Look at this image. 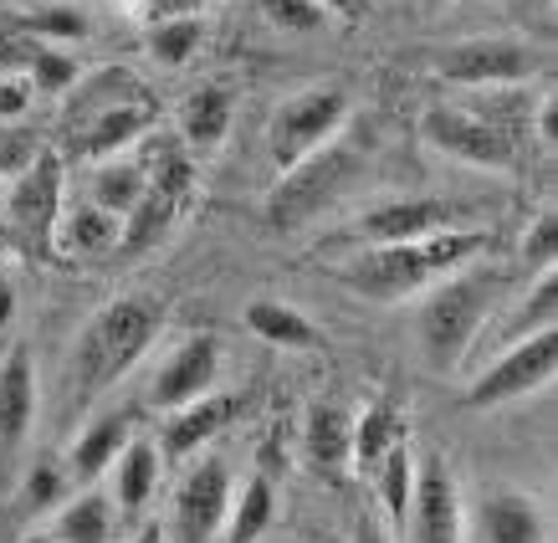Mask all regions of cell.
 <instances>
[{
	"instance_id": "obj_1",
	"label": "cell",
	"mask_w": 558,
	"mask_h": 543,
	"mask_svg": "<svg viewBox=\"0 0 558 543\" xmlns=\"http://www.w3.org/2000/svg\"><path fill=\"white\" fill-rule=\"evenodd\" d=\"M492 246L487 231H436L421 241H389V246H364L359 256L339 262V282L354 298L369 303H400L410 292H425L430 282H440L446 272L466 267Z\"/></svg>"
},
{
	"instance_id": "obj_2",
	"label": "cell",
	"mask_w": 558,
	"mask_h": 543,
	"mask_svg": "<svg viewBox=\"0 0 558 543\" xmlns=\"http://www.w3.org/2000/svg\"><path fill=\"white\" fill-rule=\"evenodd\" d=\"M508 292H512V272L482 267V262H466V267L446 272L440 282H430L421 313H415V343H421L425 364L436 374L457 370Z\"/></svg>"
},
{
	"instance_id": "obj_3",
	"label": "cell",
	"mask_w": 558,
	"mask_h": 543,
	"mask_svg": "<svg viewBox=\"0 0 558 543\" xmlns=\"http://www.w3.org/2000/svg\"><path fill=\"white\" fill-rule=\"evenodd\" d=\"M159 323H165L159 303L138 298V292H123V298L102 303L87 318V328L72 343V395H77V406H87L93 395L119 385L123 374L134 370L144 349L154 343V334H159Z\"/></svg>"
},
{
	"instance_id": "obj_4",
	"label": "cell",
	"mask_w": 558,
	"mask_h": 543,
	"mask_svg": "<svg viewBox=\"0 0 558 543\" xmlns=\"http://www.w3.org/2000/svg\"><path fill=\"white\" fill-rule=\"evenodd\" d=\"M369 170V149L359 138H328L323 149H313L307 159H298L292 170H282L277 190L267 195V226L277 237L303 231L307 221H318L323 210H333L339 201L354 195V185Z\"/></svg>"
},
{
	"instance_id": "obj_5",
	"label": "cell",
	"mask_w": 558,
	"mask_h": 543,
	"mask_svg": "<svg viewBox=\"0 0 558 543\" xmlns=\"http://www.w3.org/2000/svg\"><path fill=\"white\" fill-rule=\"evenodd\" d=\"M349 108L354 102H349V93L339 83L303 87V93L277 102V113L267 123V154H271V165H277V174L292 170L313 149H323L328 138H339L343 123H349Z\"/></svg>"
},
{
	"instance_id": "obj_6",
	"label": "cell",
	"mask_w": 558,
	"mask_h": 543,
	"mask_svg": "<svg viewBox=\"0 0 558 543\" xmlns=\"http://www.w3.org/2000/svg\"><path fill=\"white\" fill-rule=\"evenodd\" d=\"M57 221H62V154L36 149L32 165L11 180L5 231L32 262H47L57 252Z\"/></svg>"
},
{
	"instance_id": "obj_7",
	"label": "cell",
	"mask_w": 558,
	"mask_h": 543,
	"mask_svg": "<svg viewBox=\"0 0 558 543\" xmlns=\"http://www.w3.org/2000/svg\"><path fill=\"white\" fill-rule=\"evenodd\" d=\"M558 374V328H543V334H527V339L497 349L487 370L476 374L461 406L466 410H497V406H512V400H527L538 395L548 379Z\"/></svg>"
},
{
	"instance_id": "obj_8",
	"label": "cell",
	"mask_w": 558,
	"mask_h": 543,
	"mask_svg": "<svg viewBox=\"0 0 558 543\" xmlns=\"http://www.w3.org/2000/svg\"><path fill=\"white\" fill-rule=\"evenodd\" d=\"M548 68V57L527 41L512 36H482V41H457V47L436 51V77L461 87H512V83H533Z\"/></svg>"
},
{
	"instance_id": "obj_9",
	"label": "cell",
	"mask_w": 558,
	"mask_h": 543,
	"mask_svg": "<svg viewBox=\"0 0 558 543\" xmlns=\"http://www.w3.org/2000/svg\"><path fill=\"white\" fill-rule=\"evenodd\" d=\"M421 138H425V149L446 154V159H457V165H472V170H512V165H518V138L502 134V129H492V123H482L476 113H466L461 102L425 108Z\"/></svg>"
},
{
	"instance_id": "obj_10",
	"label": "cell",
	"mask_w": 558,
	"mask_h": 543,
	"mask_svg": "<svg viewBox=\"0 0 558 543\" xmlns=\"http://www.w3.org/2000/svg\"><path fill=\"white\" fill-rule=\"evenodd\" d=\"M226 512H231V461L220 451H201L174 493V539L210 543L226 528Z\"/></svg>"
},
{
	"instance_id": "obj_11",
	"label": "cell",
	"mask_w": 558,
	"mask_h": 543,
	"mask_svg": "<svg viewBox=\"0 0 558 543\" xmlns=\"http://www.w3.org/2000/svg\"><path fill=\"white\" fill-rule=\"evenodd\" d=\"M410 543H466V508H461L457 476L446 472L440 457L415 461V493L405 512Z\"/></svg>"
},
{
	"instance_id": "obj_12",
	"label": "cell",
	"mask_w": 558,
	"mask_h": 543,
	"mask_svg": "<svg viewBox=\"0 0 558 543\" xmlns=\"http://www.w3.org/2000/svg\"><path fill=\"white\" fill-rule=\"evenodd\" d=\"M457 210L440 201V195H395L385 205H369L354 221V237L364 246H389V241H421L436 231H451Z\"/></svg>"
},
{
	"instance_id": "obj_13",
	"label": "cell",
	"mask_w": 558,
	"mask_h": 543,
	"mask_svg": "<svg viewBox=\"0 0 558 543\" xmlns=\"http://www.w3.org/2000/svg\"><path fill=\"white\" fill-rule=\"evenodd\" d=\"M216 379H220V339L216 334H190V339L174 343V354L159 364L149 400L159 410H180V406H190V400H201V395L216 390Z\"/></svg>"
},
{
	"instance_id": "obj_14",
	"label": "cell",
	"mask_w": 558,
	"mask_h": 543,
	"mask_svg": "<svg viewBox=\"0 0 558 543\" xmlns=\"http://www.w3.org/2000/svg\"><path fill=\"white\" fill-rule=\"evenodd\" d=\"M36 421V359L21 343L0 364V472H16L21 446Z\"/></svg>"
},
{
	"instance_id": "obj_15",
	"label": "cell",
	"mask_w": 558,
	"mask_h": 543,
	"mask_svg": "<svg viewBox=\"0 0 558 543\" xmlns=\"http://www.w3.org/2000/svg\"><path fill=\"white\" fill-rule=\"evenodd\" d=\"M241 415V395H201V400H190V406L170 410V421H165V436H159V457L170 461H185V457H201L205 446L216 442L226 425Z\"/></svg>"
},
{
	"instance_id": "obj_16",
	"label": "cell",
	"mask_w": 558,
	"mask_h": 543,
	"mask_svg": "<svg viewBox=\"0 0 558 543\" xmlns=\"http://www.w3.org/2000/svg\"><path fill=\"white\" fill-rule=\"evenodd\" d=\"M476 533L482 543H548L543 503L523 487H492L476 503Z\"/></svg>"
},
{
	"instance_id": "obj_17",
	"label": "cell",
	"mask_w": 558,
	"mask_h": 543,
	"mask_svg": "<svg viewBox=\"0 0 558 543\" xmlns=\"http://www.w3.org/2000/svg\"><path fill=\"white\" fill-rule=\"evenodd\" d=\"M149 123H154L149 93L129 102H108V108H98V119L72 134V149L83 154V159H98V165L102 159H119L129 144H138V138L149 134Z\"/></svg>"
},
{
	"instance_id": "obj_18",
	"label": "cell",
	"mask_w": 558,
	"mask_h": 543,
	"mask_svg": "<svg viewBox=\"0 0 558 543\" xmlns=\"http://www.w3.org/2000/svg\"><path fill=\"white\" fill-rule=\"evenodd\" d=\"M231 113H236V102H231L226 87L205 83L195 93H185V102H180V144H190V154H216L231 134Z\"/></svg>"
},
{
	"instance_id": "obj_19",
	"label": "cell",
	"mask_w": 558,
	"mask_h": 543,
	"mask_svg": "<svg viewBox=\"0 0 558 543\" xmlns=\"http://www.w3.org/2000/svg\"><path fill=\"white\" fill-rule=\"evenodd\" d=\"M400 442H405V410H400V400H374V406L354 421V446H349L354 472L369 476Z\"/></svg>"
},
{
	"instance_id": "obj_20",
	"label": "cell",
	"mask_w": 558,
	"mask_h": 543,
	"mask_svg": "<svg viewBox=\"0 0 558 543\" xmlns=\"http://www.w3.org/2000/svg\"><path fill=\"white\" fill-rule=\"evenodd\" d=\"M349 446H354V421L339 406H313L303 425V451L307 467L323 476H339L349 467Z\"/></svg>"
},
{
	"instance_id": "obj_21",
	"label": "cell",
	"mask_w": 558,
	"mask_h": 543,
	"mask_svg": "<svg viewBox=\"0 0 558 543\" xmlns=\"http://www.w3.org/2000/svg\"><path fill=\"white\" fill-rule=\"evenodd\" d=\"M241 318H246V328H252L256 339L277 343V349H318L323 343L318 323L307 318L303 307L282 303V298H252Z\"/></svg>"
},
{
	"instance_id": "obj_22",
	"label": "cell",
	"mask_w": 558,
	"mask_h": 543,
	"mask_svg": "<svg viewBox=\"0 0 558 543\" xmlns=\"http://www.w3.org/2000/svg\"><path fill=\"white\" fill-rule=\"evenodd\" d=\"M138 170H144V185L159 190V195H170L174 205H185L190 195H195V159H190L185 144H180L174 134H149L144 138Z\"/></svg>"
},
{
	"instance_id": "obj_23",
	"label": "cell",
	"mask_w": 558,
	"mask_h": 543,
	"mask_svg": "<svg viewBox=\"0 0 558 543\" xmlns=\"http://www.w3.org/2000/svg\"><path fill=\"white\" fill-rule=\"evenodd\" d=\"M154 487H159V446L144 442V436H129V446L113 461V508L144 512Z\"/></svg>"
},
{
	"instance_id": "obj_24",
	"label": "cell",
	"mask_w": 558,
	"mask_h": 543,
	"mask_svg": "<svg viewBox=\"0 0 558 543\" xmlns=\"http://www.w3.org/2000/svg\"><path fill=\"white\" fill-rule=\"evenodd\" d=\"M51 543H113V497H102L87 487L83 497H72L51 518Z\"/></svg>"
},
{
	"instance_id": "obj_25",
	"label": "cell",
	"mask_w": 558,
	"mask_h": 543,
	"mask_svg": "<svg viewBox=\"0 0 558 543\" xmlns=\"http://www.w3.org/2000/svg\"><path fill=\"white\" fill-rule=\"evenodd\" d=\"M129 446V421L123 415H102L77 436L72 446V482H98L102 472H113L119 451Z\"/></svg>"
},
{
	"instance_id": "obj_26",
	"label": "cell",
	"mask_w": 558,
	"mask_h": 543,
	"mask_svg": "<svg viewBox=\"0 0 558 543\" xmlns=\"http://www.w3.org/2000/svg\"><path fill=\"white\" fill-rule=\"evenodd\" d=\"M369 487H374V503H379L374 512H385L389 528H405L410 493H415V457H410L405 442L395 446V451L369 472Z\"/></svg>"
},
{
	"instance_id": "obj_27",
	"label": "cell",
	"mask_w": 558,
	"mask_h": 543,
	"mask_svg": "<svg viewBox=\"0 0 558 543\" xmlns=\"http://www.w3.org/2000/svg\"><path fill=\"white\" fill-rule=\"evenodd\" d=\"M533 93H527V83H512V87H476L472 102H461L466 113H476L482 123H492V129H502V134L523 138V129L533 123Z\"/></svg>"
},
{
	"instance_id": "obj_28",
	"label": "cell",
	"mask_w": 558,
	"mask_h": 543,
	"mask_svg": "<svg viewBox=\"0 0 558 543\" xmlns=\"http://www.w3.org/2000/svg\"><path fill=\"white\" fill-rule=\"evenodd\" d=\"M271 518H277V482L271 476H252L241 487V497L231 503V512H226V539L256 543L271 528Z\"/></svg>"
},
{
	"instance_id": "obj_29",
	"label": "cell",
	"mask_w": 558,
	"mask_h": 543,
	"mask_svg": "<svg viewBox=\"0 0 558 543\" xmlns=\"http://www.w3.org/2000/svg\"><path fill=\"white\" fill-rule=\"evenodd\" d=\"M180 210H185V205H174L170 195H159V190L144 185L138 205L119 221V246H123V252H144V246H154V241L174 226V216H180Z\"/></svg>"
},
{
	"instance_id": "obj_30",
	"label": "cell",
	"mask_w": 558,
	"mask_h": 543,
	"mask_svg": "<svg viewBox=\"0 0 558 543\" xmlns=\"http://www.w3.org/2000/svg\"><path fill=\"white\" fill-rule=\"evenodd\" d=\"M543 328H558V267L533 272V288H527V298L518 303V318L508 323L502 349L527 339V334H543Z\"/></svg>"
},
{
	"instance_id": "obj_31",
	"label": "cell",
	"mask_w": 558,
	"mask_h": 543,
	"mask_svg": "<svg viewBox=\"0 0 558 543\" xmlns=\"http://www.w3.org/2000/svg\"><path fill=\"white\" fill-rule=\"evenodd\" d=\"M16 36L26 41H41V47H62V41H83L87 36V16L68 0H51L41 11H26L16 16Z\"/></svg>"
},
{
	"instance_id": "obj_32",
	"label": "cell",
	"mask_w": 558,
	"mask_h": 543,
	"mask_svg": "<svg viewBox=\"0 0 558 543\" xmlns=\"http://www.w3.org/2000/svg\"><path fill=\"white\" fill-rule=\"evenodd\" d=\"M144 195V170H138V159H102L98 180H93V205L108 210V216H129Z\"/></svg>"
},
{
	"instance_id": "obj_33",
	"label": "cell",
	"mask_w": 558,
	"mask_h": 543,
	"mask_svg": "<svg viewBox=\"0 0 558 543\" xmlns=\"http://www.w3.org/2000/svg\"><path fill=\"white\" fill-rule=\"evenodd\" d=\"M57 246L72 256H98L108 246H119V216H108L98 205H83L62 231H57Z\"/></svg>"
},
{
	"instance_id": "obj_34",
	"label": "cell",
	"mask_w": 558,
	"mask_h": 543,
	"mask_svg": "<svg viewBox=\"0 0 558 543\" xmlns=\"http://www.w3.org/2000/svg\"><path fill=\"white\" fill-rule=\"evenodd\" d=\"M205 41V21L201 16H170V21H154L149 32V57L159 68H185L190 57L201 51Z\"/></svg>"
},
{
	"instance_id": "obj_35",
	"label": "cell",
	"mask_w": 558,
	"mask_h": 543,
	"mask_svg": "<svg viewBox=\"0 0 558 543\" xmlns=\"http://www.w3.org/2000/svg\"><path fill=\"white\" fill-rule=\"evenodd\" d=\"M26 83H32V93L57 98V93H68V87L77 83V62H72L62 47H41V41H32V57H26Z\"/></svg>"
},
{
	"instance_id": "obj_36",
	"label": "cell",
	"mask_w": 558,
	"mask_h": 543,
	"mask_svg": "<svg viewBox=\"0 0 558 543\" xmlns=\"http://www.w3.org/2000/svg\"><path fill=\"white\" fill-rule=\"evenodd\" d=\"M62 487H68L62 467H57V461H36L32 472L21 476V508H26V512L62 508Z\"/></svg>"
},
{
	"instance_id": "obj_37",
	"label": "cell",
	"mask_w": 558,
	"mask_h": 543,
	"mask_svg": "<svg viewBox=\"0 0 558 543\" xmlns=\"http://www.w3.org/2000/svg\"><path fill=\"white\" fill-rule=\"evenodd\" d=\"M554 256H558V205H543L523 231V267L543 272L554 267Z\"/></svg>"
},
{
	"instance_id": "obj_38",
	"label": "cell",
	"mask_w": 558,
	"mask_h": 543,
	"mask_svg": "<svg viewBox=\"0 0 558 543\" xmlns=\"http://www.w3.org/2000/svg\"><path fill=\"white\" fill-rule=\"evenodd\" d=\"M262 16H267V26H277V32H323L328 26V11L323 5H313V0H262Z\"/></svg>"
},
{
	"instance_id": "obj_39",
	"label": "cell",
	"mask_w": 558,
	"mask_h": 543,
	"mask_svg": "<svg viewBox=\"0 0 558 543\" xmlns=\"http://www.w3.org/2000/svg\"><path fill=\"white\" fill-rule=\"evenodd\" d=\"M32 102V83L26 77H0V119H21Z\"/></svg>"
},
{
	"instance_id": "obj_40",
	"label": "cell",
	"mask_w": 558,
	"mask_h": 543,
	"mask_svg": "<svg viewBox=\"0 0 558 543\" xmlns=\"http://www.w3.org/2000/svg\"><path fill=\"white\" fill-rule=\"evenodd\" d=\"M533 129H538V138L548 144V149H558V98L554 93L533 102Z\"/></svg>"
},
{
	"instance_id": "obj_41",
	"label": "cell",
	"mask_w": 558,
	"mask_h": 543,
	"mask_svg": "<svg viewBox=\"0 0 558 543\" xmlns=\"http://www.w3.org/2000/svg\"><path fill=\"white\" fill-rule=\"evenodd\" d=\"M349 543H389V528H385V518L374 508H359V518H354V533H349Z\"/></svg>"
},
{
	"instance_id": "obj_42",
	"label": "cell",
	"mask_w": 558,
	"mask_h": 543,
	"mask_svg": "<svg viewBox=\"0 0 558 543\" xmlns=\"http://www.w3.org/2000/svg\"><path fill=\"white\" fill-rule=\"evenodd\" d=\"M313 5H323L328 16H343V21H364L369 16L374 0H313Z\"/></svg>"
},
{
	"instance_id": "obj_43",
	"label": "cell",
	"mask_w": 558,
	"mask_h": 543,
	"mask_svg": "<svg viewBox=\"0 0 558 543\" xmlns=\"http://www.w3.org/2000/svg\"><path fill=\"white\" fill-rule=\"evenodd\" d=\"M195 5H201V0H149V16H154V21H170V16H201Z\"/></svg>"
},
{
	"instance_id": "obj_44",
	"label": "cell",
	"mask_w": 558,
	"mask_h": 543,
	"mask_svg": "<svg viewBox=\"0 0 558 543\" xmlns=\"http://www.w3.org/2000/svg\"><path fill=\"white\" fill-rule=\"evenodd\" d=\"M16 318V282L11 277H0V328Z\"/></svg>"
},
{
	"instance_id": "obj_45",
	"label": "cell",
	"mask_w": 558,
	"mask_h": 543,
	"mask_svg": "<svg viewBox=\"0 0 558 543\" xmlns=\"http://www.w3.org/2000/svg\"><path fill=\"white\" fill-rule=\"evenodd\" d=\"M138 543H170V533H165V528H159V523H149V528H144V533H138Z\"/></svg>"
},
{
	"instance_id": "obj_46",
	"label": "cell",
	"mask_w": 558,
	"mask_h": 543,
	"mask_svg": "<svg viewBox=\"0 0 558 543\" xmlns=\"http://www.w3.org/2000/svg\"><path fill=\"white\" fill-rule=\"evenodd\" d=\"M26 543H51V539H26Z\"/></svg>"
},
{
	"instance_id": "obj_47",
	"label": "cell",
	"mask_w": 558,
	"mask_h": 543,
	"mask_svg": "<svg viewBox=\"0 0 558 543\" xmlns=\"http://www.w3.org/2000/svg\"><path fill=\"white\" fill-rule=\"evenodd\" d=\"M68 5H77V0H68Z\"/></svg>"
}]
</instances>
